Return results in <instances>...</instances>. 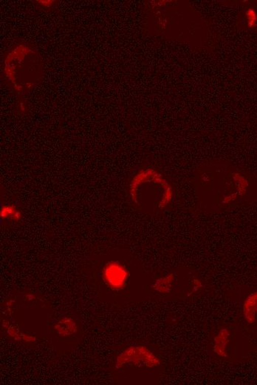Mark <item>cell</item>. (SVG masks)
<instances>
[{
    "label": "cell",
    "mask_w": 257,
    "mask_h": 385,
    "mask_svg": "<svg viewBox=\"0 0 257 385\" xmlns=\"http://www.w3.org/2000/svg\"><path fill=\"white\" fill-rule=\"evenodd\" d=\"M1 217L3 219L11 218V219L17 221L20 219L21 214L14 205H5L1 210Z\"/></svg>",
    "instance_id": "7a4b0ae2"
},
{
    "label": "cell",
    "mask_w": 257,
    "mask_h": 385,
    "mask_svg": "<svg viewBox=\"0 0 257 385\" xmlns=\"http://www.w3.org/2000/svg\"><path fill=\"white\" fill-rule=\"evenodd\" d=\"M105 277L110 285L118 288L124 285L128 272L119 263L112 262L106 268Z\"/></svg>",
    "instance_id": "6da1fadb"
}]
</instances>
